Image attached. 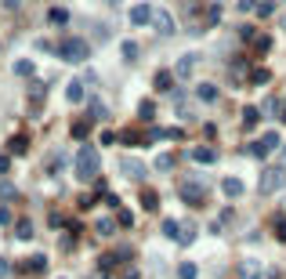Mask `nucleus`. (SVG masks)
<instances>
[{"mask_svg": "<svg viewBox=\"0 0 286 279\" xmlns=\"http://www.w3.org/2000/svg\"><path fill=\"white\" fill-rule=\"evenodd\" d=\"M48 19H51L54 26H66V22H69V11H62V8H51V11H48Z\"/></svg>", "mask_w": 286, "mask_h": 279, "instance_id": "obj_16", "label": "nucleus"}, {"mask_svg": "<svg viewBox=\"0 0 286 279\" xmlns=\"http://www.w3.org/2000/svg\"><path fill=\"white\" fill-rule=\"evenodd\" d=\"M138 116H142V120H152V116H156V105H152V102H142V105H138Z\"/></svg>", "mask_w": 286, "mask_h": 279, "instance_id": "obj_21", "label": "nucleus"}, {"mask_svg": "<svg viewBox=\"0 0 286 279\" xmlns=\"http://www.w3.org/2000/svg\"><path fill=\"white\" fill-rule=\"evenodd\" d=\"M192 160H196V163H214V149H210V145L192 149Z\"/></svg>", "mask_w": 286, "mask_h": 279, "instance_id": "obj_13", "label": "nucleus"}, {"mask_svg": "<svg viewBox=\"0 0 286 279\" xmlns=\"http://www.w3.org/2000/svg\"><path fill=\"white\" fill-rule=\"evenodd\" d=\"M66 95H69V102H84V84H80V80H76V84H69Z\"/></svg>", "mask_w": 286, "mask_h": 279, "instance_id": "obj_19", "label": "nucleus"}, {"mask_svg": "<svg viewBox=\"0 0 286 279\" xmlns=\"http://www.w3.org/2000/svg\"><path fill=\"white\" fill-rule=\"evenodd\" d=\"M8 167H11V160H8V156H0V174H4Z\"/></svg>", "mask_w": 286, "mask_h": 279, "instance_id": "obj_35", "label": "nucleus"}, {"mask_svg": "<svg viewBox=\"0 0 286 279\" xmlns=\"http://www.w3.org/2000/svg\"><path fill=\"white\" fill-rule=\"evenodd\" d=\"M91 116H94V120H105V109H102V105H98V102L91 105Z\"/></svg>", "mask_w": 286, "mask_h": 279, "instance_id": "obj_33", "label": "nucleus"}, {"mask_svg": "<svg viewBox=\"0 0 286 279\" xmlns=\"http://www.w3.org/2000/svg\"><path fill=\"white\" fill-rule=\"evenodd\" d=\"M282 185H286V167H282V163H276V167L261 170V181H258L261 196H272V192H279Z\"/></svg>", "mask_w": 286, "mask_h": 279, "instance_id": "obj_1", "label": "nucleus"}, {"mask_svg": "<svg viewBox=\"0 0 286 279\" xmlns=\"http://www.w3.org/2000/svg\"><path fill=\"white\" fill-rule=\"evenodd\" d=\"M29 268H33V272H44V268H48V257H44V254H36L33 261H29Z\"/></svg>", "mask_w": 286, "mask_h": 279, "instance_id": "obj_26", "label": "nucleus"}, {"mask_svg": "<svg viewBox=\"0 0 286 279\" xmlns=\"http://www.w3.org/2000/svg\"><path fill=\"white\" fill-rule=\"evenodd\" d=\"M182 199L185 203H203V189L196 181H185V189H182Z\"/></svg>", "mask_w": 286, "mask_h": 279, "instance_id": "obj_7", "label": "nucleus"}, {"mask_svg": "<svg viewBox=\"0 0 286 279\" xmlns=\"http://www.w3.org/2000/svg\"><path fill=\"white\" fill-rule=\"evenodd\" d=\"M282 163H286V149H282Z\"/></svg>", "mask_w": 286, "mask_h": 279, "instance_id": "obj_36", "label": "nucleus"}, {"mask_svg": "<svg viewBox=\"0 0 286 279\" xmlns=\"http://www.w3.org/2000/svg\"><path fill=\"white\" fill-rule=\"evenodd\" d=\"M124 174L134 178V181H145V167H142L138 160H124Z\"/></svg>", "mask_w": 286, "mask_h": 279, "instance_id": "obj_8", "label": "nucleus"}, {"mask_svg": "<svg viewBox=\"0 0 286 279\" xmlns=\"http://www.w3.org/2000/svg\"><path fill=\"white\" fill-rule=\"evenodd\" d=\"M243 123H246V127H254V123H258V109H254V105L243 113Z\"/></svg>", "mask_w": 286, "mask_h": 279, "instance_id": "obj_28", "label": "nucleus"}, {"mask_svg": "<svg viewBox=\"0 0 286 279\" xmlns=\"http://www.w3.org/2000/svg\"><path fill=\"white\" fill-rule=\"evenodd\" d=\"M14 73H18V76H33V62H29V58H18V62H14Z\"/></svg>", "mask_w": 286, "mask_h": 279, "instance_id": "obj_18", "label": "nucleus"}, {"mask_svg": "<svg viewBox=\"0 0 286 279\" xmlns=\"http://www.w3.org/2000/svg\"><path fill=\"white\" fill-rule=\"evenodd\" d=\"M14 236H18V239H33V225H29V221H18V228H14Z\"/></svg>", "mask_w": 286, "mask_h": 279, "instance_id": "obj_20", "label": "nucleus"}, {"mask_svg": "<svg viewBox=\"0 0 286 279\" xmlns=\"http://www.w3.org/2000/svg\"><path fill=\"white\" fill-rule=\"evenodd\" d=\"M178 275H182V279H196V275H200V268H196L192 261H185V265H178Z\"/></svg>", "mask_w": 286, "mask_h": 279, "instance_id": "obj_17", "label": "nucleus"}, {"mask_svg": "<svg viewBox=\"0 0 286 279\" xmlns=\"http://www.w3.org/2000/svg\"><path fill=\"white\" fill-rule=\"evenodd\" d=\"M54 51H58V58H62V62H84L91 48H87L84 40H66V44H58Z\"/></svg>", "mask_w": 286, "mask_h": 279, "instance_id": "obj_3", "label": "nucleus"}, {"mask_svg": "<svg viewBox=\"0 0 286 279\" xmlns=\"http://www.w3.org/2000/svg\"><path fill=\"white\" fill-rule=\"evenodd\" d=\"M170 167H174V156H160L156 160V170H170Z\"/></svg>", "mask_w": 286, "mask_h": 279, "instance_id": "obj_29", "label": "nucleus"}, {"mask_svg": "<svg viewBox=\"0 0 286 279\" xmlns=\"http://www.w3.org/2000/svg\"><path fill=\"white\" fill-rule=\"evenodd\" d=\"M239 275L243 279H264V268H261V261H243V265H239Z\"/></svg>", "mask_w": 286, "mask_h": 279, "instance_id": "obj_6", "label": "nucleus"}, {"mask_svg": "<svg viewBox=\"0 0 286 279\" xmlns=\"http://www.w3.org/2000/svg\"><path fill=\"white\" fill-rule=\"evenodd\" d=\"M282 29H286V19H282Z\"/></svg>", "mask_w": 286, "mask_h": 279, "instance_id": "obj_37", "label": "nucleus"}, {"mask_svg": "<svg viewBox=\"0 0 286 279\" xmlns=\"http://www.w3.org/2000/svg\"><path fill=\"white\" fill-rule=\"evenodd\" d=\"M94 174H98V152H94L91 145H84L80 156H76V178H80V181H91Z\"/></svg>", "mask_w": 286, "mask_h": 279, "instance_id": "obj_2", "label": "nucleus"}, {"mask_svg": "<svg viewBox=\"0 0 286 279\" xmlns=\"http://www.w3.org/2000/svg\"><path fill=\"white\" fill-rule=\"evenodd\" d=\"M156 87L167 91V87H170V73H156Z\"/></svg>", "mask_w": 286, "mask_h": 279, "instance_id": "obj_27", "label": "nucleus"}, {"mask_svg": "<svg viewBox=\"0 0 286 279\" xmlns=\"http://www.w3.org/2000/svg\"><path fill=\"white\" fill-rule=\"evenodd\" d=\"M196 98H200V102H214V98H218V87H214V84H200Z\"/></svg>", "mask_w": 286, "mask_h": 279, "instance_id": "obj_14", "label": "nucleus"}, {"mask_svg": "<svg viewBox=\"0 0 286 279\" xmlns=\"http://www.w3.org/2000/svg\"><path fill=\"white\" fill-rule=\"evenodd\" d=\"M134 48H138V44H130V40H127V44H124V58H134V55H138Z\"/></svg>", "mask_w": 286, "mask_h": 279, "instance_id": "obj_32", "label": "nucleus"}, {"mask_svg": "<svg viewBox=\"0 0 286 279\" xmlns=\"http://www.w3.org/2000/svg\"><path fill=\"white\" fill-rule=\"evenodd\" d=\"M94 228H98V236H112V218H102Z\"/></svg>", "mask_w": 286, "mask_h": 279, "instance_id": "obj_25", "label": "nucleus"}, {"mask_svg": "<svg viewBox=\"0 0 286 279\" xmlns=\"http://www.w3.org/2000/svg\"><path fill=\"white\" fill-rule=\"evenodd\" d=\"M142 207H145V210H160V196H156L152 189H145V192H142Z\"/></svg>", "mask_w": 286, "mask_h": 279, "instance_id": "obj_15", "label": "nucleus"}, {"mask_svg": "<svg viewBox=\"0 0 286 279\" xmlns=\"http://www.w3.org/2000/svg\"><path fill=\"white\" fill-rule=\"evenodd\" d=\"M192 239H196V225H192V221H182V228H178V243L188 246Z\"/></svg>", "mask_w": 286, "mask_h": 279, "instance_id": "obj_10", "label": "nucleus"}, {"mask_svg": "<svg viewBox=\"0 0 286 279\" xmlns=\"http://www.w3.org/2000/svg\"><path fill=\"white\" fill-rule=\"evenodd\" d=\"M8 149H11V152H26V149H29V138H22V134H18V138H11V145H8Z\"/></svg>", "mask_w": 286, "mask_h": 279, "instance_id": "obj_22", "label": "nucleus"}, {"mask_svg": "<svg viewBox=\"0 0 286 279\" xmlns=\"http://www.w3.org/2000/svg\"><path fill=\"white\" fill-rule=\"evenodd\" d=\"M221 189H224V196H232V199H236V196H243V181H239V178H224V181H221Z\"/></svg>", "mask_w": 286, "mask_h": 279, "instance_id": "obj_11", "label": "nucleus"}, {"mask_svg": "<svg viewBox=\"0 0 286 279\" xmlns=\"http://www.w3.org/2000/svg\"><path fill=\"white\" fill-rule=\"evenodd\" d=\"M148 138H152V134H138V131H124V134H120V142H124V145H142V142H148Z\"/></svg>", "mask_w": 286, "mask_h": 279, "instance_id": "obj_12", "label": "nucleus"}, {"mask_svg": "<svg viewBox=\"0 0 286 279\" xmlns=\"http://www.w3.org/2000/svg\"><path fill=\"white\" fill-rule=\"evenodd\" d=\"M8 272H11V265H8V261H4V257H0V279H4Z\"/></svg>", "mask_w": 286, "mask_h": 279, "instance_id": "obj_34", "label": "nucleus"}, {"mask_svg": "<svg viewBox=\"0 0 286 279\" xmlns=\"http://www.w3.org/2000/svg\"><path fill=\"white\" fill-rule=\"evenodd\" d=\"M87 131H91V123H84V120L72 123V138H87Z\"/></svg>", "mask_w": 286, "mask_h": 279, "instance_id": "obj_23", "label": "nucleus"}, {"mask_svg": "<svg viewBox=\"0 0 286 279\" xmlns=\"http://www.w3.org/2000/svg\"><path fill=\"white\" fill-rule=\"evenodd\" d=\"M152 26H156V33H160V37H170V33H174L170 15H156V19H152Z\"/></svg>", "mask_w": 286, "mask_h": 279, "instance_id": "obj_9", "label": "nucleus"}, {"mask_svg": "<svg viewBox=\"0 0 286 279\" xmlns=\"http://www.w3.org/2000/svg\"><path fill=\"white\" fill-rule=\"evenodd\" d=\"M268 80H272V73H268V69H258V73H254V84H268Z\"/></svg>", "mask_w": 286, "mask_h": 279, "instance_id": "obj_30", "label": "nucleus"}, {"mask_svg": "<svg viewBox=\"0 0 286 279\" xmlns=\"http://www.w3.org/2000/svg\"><path fill=\"white\" fill-rule=\"evenodd\" d=\"M203 62V55H185L182 62H178V69H174V76H182V80H188V76L196 73V66Z\"/></svg>", "mask_w": 286, "mask_h": 279, "instance_id": "obj_4", "label": "nucleus"}, {"mask_svg": "<svg viewBox=\"0 0 286 279\" xmlns=\"http://www.w3.org/2000/svg\"><path fill=\"white\" fill-rule=\"evenodd\" d=\"M272 48V37H258V51H268Z\"/></svg>", "mask_w": 286, "mask_h": 279, "instance_id": "obj_31", "label": "nucleus"}, {"mask_svg": "<svg viewBox=\"0 0 286 279\" xmlns=\"http://www.w3.org/2000/svg\"><path fill=\"white\" fill-rule=\"evenodd\" d=\"M178 228H182V221H163V236L178 239Z\"/></svg>", "mask_w": 286, "mask_h": 279, "instance_id": "obj_24", "label": "nucleus"}, {"mask_svg": "<svg viewBox=\"0 0 286 279\" xmlns=\"http://www.w3.org/2000/svg\"><path fill=\"white\" fill-rule=\"evenodd\" d=\"M152 19H156V11L148 8V4H138V8H130V22H134V26H148Z\"/></svg>", "mask_w": 286, "mask_h": 279, "instance_id": "obj_5", "label": "nucleus"}]
</instances>
